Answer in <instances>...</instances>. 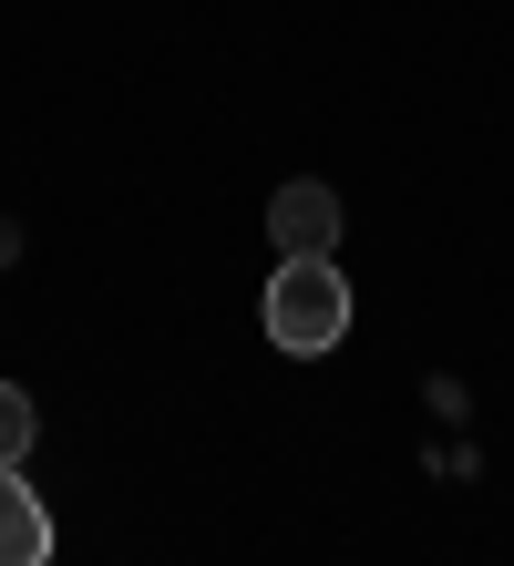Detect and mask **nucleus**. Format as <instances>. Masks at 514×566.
I'll list each match as a JSON object with an SVG mask.
<instances>
[{"label": "nucleus", "instance_id": "4", "mask_svg": "<svg viewBox=\"0 0 514 566\" xmlns=\"http://www.w3.org/2000/svg\"><path fill=\"white\" fill-rule=\"evenodd\" d=\"M31 432H42V412H31V391L21 381H0V474L31 453Z\"/></svg>", "mask_w": 514, "mask_h": 566}, {"label": "nucleus", "instance_id": "5", "mask_svg": "<svg viewBox=\"0 0 514 566\" xmlns=\"http://www.w3.org/2000/svg\"><path fill=\"white\" fill-rule=\"evenodd\" d=\"M11 258H21V227H0V269H11Z\"/></svg>", "mask_w": 514, "mask_h": 566}, {"label": "nucleus", "instance_id": "2", "mask_svg": "<svg viewBox=\"0 0 514 566\" xmlns=\"http://www.w3.org/2000/svg\"><path fill=\"white\" fill-rule=\"evenodd\" d=\"M268 238H279L289 258H329L339 248V196L329 186H279V196H268Z\"/></svg>", "mask_w": 514, "mask_h": 566}, {"label": "nucleus", "instance_id": "3", "mask_svg": "<svg viewBox=\"0 0 514 566\" xmlns=\"http://www.w3.org/2000/svg\"><path fill=\"white\" fill-rule=\"evenodd\" d=\"M0 566H52V515H42V494L21 484V463L0 474Z\"/></svg>", "mask_w": 514, "mask_h": 566}, {"label": "nucleus", "instance_id": "1", "mask_svg": "<svg viewBox=\"0 0 514 566\" xmlns=\"http://www.w3.org/2000/svg\"><path fill=\"white\" fill-rule=\"evenodd\" d=\"M258 319H268V340H279V350L319 360L339 329H350V279H339L329 258H279V269H268Z\"/></svg>", "mask_w": 514, "mask_h": 566}]
</instances>
